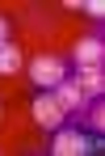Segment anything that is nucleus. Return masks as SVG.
<instances>
[{
  "label": "nucleus",
  "mask_w": 105,
  "mask_h": 156,
  "mask_svg": "<svg viewBox=\"0 0 105 156\" xmlns=\"http://www.w3.org/2000/svg\"><path fill=\"white\" fill-rule=\"evenodd\" d=\"M46 152H55V156H93V152H101V135L76 127V122H63V127L51 131V148Z\"/></svg>",
  "instance_id": "1"
},
{
  "label": "nucleus",
  "mask_w": 105,
  "mask_h": 156,
  "mask_svg": "<svg viewBox=\"0 0 105 156\" xmlns=\"http://www.w3.org/2000/svg\"><path fill=\"white\" fill-rule=\"evenodd\" d=\"M29 80H34L38 89H55L59 80H67V63H63L59 55H38V59L29 63Z\"/></svg>",
  "instance_id": "2"
},
{
  "label": "nucleus",
  "mask_w": 105,
  "mask_h": 156,
  "mask_svg": "<svg viewBox=\"0 0 105 156\" xmlns=\"http://www.w3.org/2000/svg\"><path fill=\"white\" fill-rule=\"evenodd\" d=\"M29 114H34V122H38L42 131H55V127H63V122H67V114L59 110V101H55V93H51V89H42V93L34 97Z\"/></svg>",
  "instance_id": "3"
},
{
  "label": "nucleus",
  "mask_w": 105,
  "mask_h": 156,
  "mask_svg": "<svg viewBox=\"0 0 105 156\" xmlns=\"http://www.w3.org/2000/svg\"><path fill=\"white\" fill-rule=\"evenodd\" d=\"M51 93H55V101H59V110H63L67 118H72V114H80V110L88 105V97L80 93L76 84H72V76H67V80H59V84H55Z\"/></svg>",
  "instance_id": "4"
},
{
  "label": "nucleus",
  "mask_w": 105,
  "mask_h": 156,
  "mask_svg": "<svg viewBox=\"0 0 105 156\" xmlns=\"http://www.w3.org/2000/svg\"><path fill=\"white\" fill-rule=\"evenodd\" d=\"M105 63V42L97 34H84L76 42V68H101Z\"/></svg>",
  "instance_id": "5"
},
{
  "label": "nucleus",
  "mask_w": 105,
  "mask_h": 156,
  "mask_svg": "<svg viewBox=\"0 0 105 156\" xmlns=\"http://www.w3.org/2000/svg\"><path fill=\"white\" fill-rule=\"evenodd\" d=\"M72 84H76V89L88 97V101H97V97L105 93V72H101V68H76Z\"/></svg>",
  "instance_id": "6"
},
{
  "label": "nucleus",
  "mask_w": 105,
  "mask_h": 156,
  "mask_svg": "<svg viewBox=\"0 0 105 156\" xmlns=\"http://www.w3.org/2000/svg\"><path fill=\"white\" fill-rule=\"evenodd\" d=\"M13 72H21V51L13 42H4L0 47V76H13Z\"/></svg>",
  "instance_id": "7"
},
{
  "label": "nucleus",
  "mask_w": 105,
  "mask_h": 156,
  "mask_svg": "<svg viewBox=\"0 0 105 156\" xmlns=\"http://www.w3.org/2000/svg\"><path fill=\"white\" fill-rule=\"evenodd\" d=\"M76 9H84V13H88V17H97V21L105 17V0H84V4H76Z\"/></svg>",
  "instance_id": "8"
},
{
  "label": "nucleus",
  "mask_w": 105,
  "mask_h": 156,
  "mask_svg": "<svg viewBox=\"0 0 105 156\" xmlns=\"http://www.w3.org/2000/svg\"><path fill=\"white\" fill-rule=\"evenodd\" d=\"M4 42H8V21L0 17V47H4Z\"/></svg>",
  "instance_id": "9"
},
{
  "label": "nucleus",
  "mask_w": 105,
  "mask_h": 156,
  "mask_svg": "<svg viewBox=\"0 0 105 156\" xmlns=\"http://www.w3.org/2000/svg\"><path fill=\"white\" fill-rule=\"evenodd\" d=\"M0 122H4V105H0Z\"/></svg>",
  "instance_id": "10"
}]
</instances>
